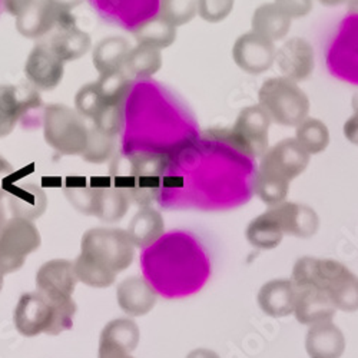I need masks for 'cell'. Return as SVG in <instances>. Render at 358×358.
Wrapping results in <instances>:
<instances>
[{"label":"cell","mask_w":358,"mask_h":358,"mask_svg":"<svg viewBox=\"0 0 358 358\" xmlns=\"http://www.w3.org/2000/svg\"><path fill=\"white\" fill-rule=\"evenodd\" d=\"M6 211L3 206V198H0V228H2L6 224Z\"/></svg>","instance_id":"40"},{"label":"cell","mask_w":358,"mask_h":358,"mask_svg":"<svg viewBox=\"0 0 358 358\" xmlns=\"http://www.w3.org/2000/svg\"><path fill=\"white\" fill-rule=\"evenodd\" d=\"M48 45L66 64L85 56L92 46V39L79 27H73L66 31H55Z\"/></svg>","instance_id":"20"},{"label":"cell","mask_w":358,"mask_h":358,"mask_svg":"<svg viewBox=\"0 0 358 358\" xmlns=\"http://www.w3.org/2000/svg\"><path fill=\"white\" fill-rule=\"evenodd\" d=\"M105 102L98 89L96 82L83 85L75 96V109L82 117L94 119L103 108Z\"/></svg>","instance_id":"32"},{"label":"cell","mask_w":358,"mask_h":358,"mask_svg":"<svg viewBox=\"0 0 358 358\" xmlns=\"http://www.w3.org/2000/svg\"><path fill=\"white\" fill-rule=\"evenodd\" d=\"M94 127L112 138L117 136L125 127L124 105H103L94 117Z\"/></svg>","instance_id":"31"},{"label":"cell","mask_w":358,"mask_h":358,"mask_svg":"<svg viewBox=\"0 0 358 358\" xmlns=\"http://www.w3.org/2000/svg\"><path fill=\"white\" fill-rule=\"evenodd\" d=\"M3 284H5V274H3L2 271H0V291H2Z\"/></svg>","instance_id":"41"},{"label":"cell","mask_w":358,"mask_h":358,"mask_svg":"<svg viewBox=\"0 0 358 358\" xmlns=\"http://www.w3.org/2000/svg\"><path fill=\"white\" fill-rule=\"evenodd\" d=\"M13 175V166L0 157V198H3L9 189V179Z\"/></svg>","instance_id":"37"},{"label":"cell","mask_w":358,"mask_h":358,"mask_svg":"<svg viewBox=\"0 0 358 358\" xmlns=\"http://www.w3.org/2000/svg\"><path fill=\"white\" fill-rule=\"evenodd\" d=\"M24 75L36 89L53 91L64 79L65 62L50 49L48 43H39L27 56Z\"/></svg>","instance_id":"9"},{"label":"cell","mask_w":358,"mask_h":358,"mask_svg":"<svg viewBox=\"0 0 358 358\" xmlns=\"http://www.w3.org/2000/svg\"><path fill=\"white\" fill-rule=\"evenodd\" d=\"M306 350L310 358H341L345 351V337L331 321L318 322L310 327Z\"/></svg>","instance_id":"15"},{"label":"cell","mask_w":358,"mask_h":358,"mask_svg":"<svg viewBox=\"0 0 358 358\" xmlns=\"http://www.w3.org/2000/svg\"><path fill=\"white\" fill-rule=\"evenodd\" d=\"M116 301L127 315L143 317L157 306L158 294L145 278L131 277L117 284Z\"/></svg>","instance_id":"11"},{"label":"cell","mask_w":358,"mask_h":358,"mask_svg":"<svg viewBox=\"0 0 358 358\" xmlns=\"http://www.w3.org/2000/svg\"><path fill=\"white\" fill-rule=\"evenodd\" d=\"M278 222L284 234L310 238L318 229V217L308 206L296 203H282L268 211Z\"/></svg>","instance_id":"16"},{"label":"cell","mask_w":358,"mask_h":358,"mask_svg":"<svg viewBox=\"0 0 358 358\" xmlns=\"http://www.w3.org/2000/svg\"><path fill=\"white\" fill-rule=\"evenodd\" d=\"M298 288L292 280H273L258 292V306L270 317L281 318L294 314Z\"/></svg>","instance_id":"14"},{"label":"cell","mask_w":358,"mask_h":358,"mask_svg":"<svg viewBox=\"0 0 358 358\" xmlns=\"http://www.w3.org/2000/svg\"><path fill=\"white\" fill-rule=\"evenodd\" d=\"M46 2L56 10H72L82 5L85 0H46Z\"/></svg>","instance_id":"38"},{"label":"cell","mask_w":358,"mask_h":358,"mask_svg":"<svg viewBox=\"0 0 358 358\" xmlns=\"http://www.w3.org/2000/svg\"><path fill=\"white\" fill-rule=\"evenodd\" d=\"M166 159L157 154H139L129 158H116L112 165L115 187L127 192L131 202L151 206L157 199Z\"/></svg>","instance_id":"2"},{"label":"cell","mask_w":358,"mask_h":358,"mask_svg":"<svg viewBox=\"0 0 358 358\" xmlns=\"http://www.w3.org/2000/svg\"><path fill=\"white\" fill-rule=\"evenodd\" d=\"M42 236L34 221L13 217L0 228V271H19L26 258L41 248Z\"/></svg>","instance_id":"5"},{"label":"cell","mask_w":358,"mask_h":358,"mask_svg":"<svg viewBox=\"0 0 358 358\" xmlns=\"http://www.w3.org/2000/svg\"><path fill=\"white\" fill-rule=\"evenodd\" d=\"M2 2L3 9L12 15V16H19L20 13H23L27 8H31L36 0H0Z\"/></svg>","instance_id":"36"},{"label":"cell","mask_w":358,"mask_h":358,"mask_svg":"<svg viewBox=\"0 0 358 358\" xmlns=\"http://www.w3.org/2000/svg\"><path fill=\"white\" fill-rule=\"evenodd\" d=\"M55 304L41 291L23 294L13 313V322L16 331L27 338L41 334L50 336L55 324Z\"/></svg>","instance_id":"7"},{"label":"cell","mask_w":358,"mask_h":358,"mask_svg":"<svg viewBox=\"0 0 358 358\" xmlns=\"http://www.w3.org/2000/svg\"><path fill=\"white\" fill-rule=\"evenodd\" d=\"M98 358H134V357L131 355V352H128L124 348H119L116 345L99 341Z\"/></svg>","instance_id":"35"},{"label":"cell","mask_w":358,"mask_h":358,"mask_svg":"<svg viewBox=\"0 0 358 358\" xmlns=\"http://www.w3.org/2000/svg\"><path fill=\"white\" fill-rule=\"evenodd\" d=\"M284 232L270 213L255 218L247 228L248 243L259 250H273L282 241Z\"/></svg>","instance_id":"26"},{"label":"cell","mask_w":358,"mask_h":358,"mask_svg":"<svg viewBox=\"0 0 358 358\" xmlns=\"http://www.w3.org/2000/svg\"><path fill=\"white\" fill-rule=\"evenodd\" d=\"M79 282L73 262L69 259L56 258L45 264L36 273L38 291L45 294L52 300L71 298Z\"/></svg>","instance_id":"10"},{"label":"cell","mask_w":358,"mask_h":358,"mask_svg":"<svg viewBox=\"0 0 358 358\" xmlns=\"http://www.w3.org/2000/svg\"><path fill=\"white\" fill-rule=\"evenodd\" d=\"M41 106L36 87L0 85V138L10 135L26 112Z\"/></svg>","instance_id":"8"},{"label":"cell","mask_w":358,"mask_h":358,"mask_svg":"<svg viewBox=\"0 0 358 358\" xmlns=\"http://www.w3.org/2000/svg\"><path fill=\"white\" fill-rule=\"evenodd\" d=\"M134 35L139 45H146L162 50L175 42L176 27L158 15L142 22L134 31Z\"/></svg>","instance_id":"24"},{"label":"cell","mask_w":358,"mask_h":358,"mask_svg":"<svg viewBox=\"0 0 358 358\" xmlns=\"http://www.w3.org/2000/svg\"><path fill=\"white\" fill-rule=\"evenodd\" d=\"M56 26V9L46 0H36L16 17L17 32L27 39H38L52 32Z\"/></svg>","instance_id":"18"},{"label":"cell","mask_w":358,"mask_h":358,"mask_svg":"<svg viewBox=\"0 0 358 358\" xmlns=\"http://www.w3.org/2000/svg\"><path fill=\"white\" fill-rule=\"evenodd\" d=\"M65 195L76 211L85 215L95 217L98 187H76L71 185L65 188Z\"/></svg>","instance_id":"33"},{"label":"cell","mask_w":358,"mask_h":358,"mask_svg":"<svg viewBox=\"0 0 358 358\" xmlns=\"http://www.w3.org/2000/svg\"><path fill=\"white\" fill-rule=\"evenodd\" d=\"M75 273L79 282L92 287V288H106L115 282L116 274H112L103 268L95 265L92 261H89L86 257L79 254L73 261Z\"/></svg>","instance_id":"29"},{"label":"cell","mask_w":358,"mask_h":358,"mask_svg":"<svg viewBox=\"0 0 358 358\" xmlns=\"http://www.w3.org/2000/svg\"><path fill=\"white\" fill-rule=\"evenodd\" d=\"M296 288L298 292L294 315L298 322L314 325L318 322L331 321L334 318L337 307L327 292L313 285H303Z\"/></svg>","instance_id":"13"},{"label":"cell","mask_w":358,"mask_h":358,"mask_svg":"<svg viewBox=\"0 0 358 358\" xmlns=\"http://www.w3.org/2000/svg\"><path fill=\"white\" fill-rule=\"evenodd\" d=\"M141 331L138 324L131 318H116L109 321L101 331L99 341L134 352L139 344Z\"/></svg>","instance_id":"25"},{"label":"cell","mask_w":358,"mask_h":358,"mask_svg":"<svg viewBox=\"0 0 358 358\" xmlns=\"http://www.w3.org/2000/svg\"><path fill=\"white\" fill-rule=\"evenodd\" d=\"M292 281L296 287L313 285L322 289L337 310H358V277L338 261L303 257L294 265Z\"/></svg>","instance_id":"1"},{"label":"cell","mask_w":358,"mask_h":358,"mask_svg":"<svg viewBox=\"0 0 358 358\" xmlns=\"http://www.w3.org/2000/svg\"><path fill=\"white\" fill-rule=\"evenodd\" d=\"M131 205V199L125 191L117 187H98L95 217L105 222L121 221Z\"/></svg>","instance_id":"23"},{"label":"cell","mask_w":358,"mask_h":358,"mask_svg":"<svg viewBox=\"0 0 358 358\" xmlns=\"http://www.w3.org/2000/svg\"><path fill=\"white\" fill-rule=\"evenodd\" d=\"M325 64L333 76L358 86V13L347 15L340 22L328 43Z\"/></svg>","instance_id":"6"},{"label":"cell","mask_w":358,"mask_h":358,"mask_svg":"<svg viewBox=\"0 0 358 358\" xmlns=\"http://www.w3.org/2000/svg\"><path fill=\"white\" fill-rule=\"evenodd\" d=\"M115 152V138L105 135L95 127L89 128V138L83 154L80 155L83 161L89 164H105L112 158Z\"/></svg>","instance_id":"28"},{"label":"cell","mask_w":358,"mask_h":358,"mask_svg":"<svg viewBox=\"0 0 358 358\" xmlns=\"http://www.w3.org/2000/svg\"><path fill=\"white\" fill-rule=\"evenodd\" d=\"M96 85L105 105H124L131 92L132 79L124 69H119L99 75Z\"/></svg>","instance_id":"27"},{"label":"cell","mask_w":358,"mask_h":358,"mask_svg":"<svg viewBox=\"0 0 358 358\" xmlns=\"http://www.w3.org/2000/svg\"><path fill=\"white\" fill-rule=\"evenodd\" d=\"M308 155L303 146L294 142H284L268 154L259 168L261 173L291 181L307 166Z\"/></svg>","instance_id":"12"},{"label":"cell","mask_w":358,"mask_h":358,"mask_svg":"<svg viewBox=\"0 0 358 358\" xmlns=\"http://www.w3.org/2000/svg\"><path fill=\"white\" fill-rule=\"evenodd\" d=\"M135 248L128 231L121 228H91L80 240V254L112 274L129 268Z\"/></svg>","instance_id":"3"},{"label":"cell","mask_w":358,"mask_h":358,"mask_svg":"<svg viewBox=\"0 0 358 358\" xmlns=\"http://www.w3.org/2000/svg\"><path fill=\"white\" fill-rule=\"evenodd\" d=\"M9 206L13 217L34 221L46 211L48 198L42 188L27 184L12 189L9 195Z\"/></svg>","instance_id":"19"},{"label":"cell","mask_w":358,"mask_h":358,"mask_svg":"<svg viewBox=\"0 0 358 358\" xmlns=\"http://www.w3.org/2000/svg\"><path fill=\"white\" fill-rule=\"evenodd\" d=\"M198 12V0H159L158 15L175 27L189 23Z\"/></svg>","instance_id":"30"},{"label":"cell","mask_w":358,"mask_h":358,"mask_svg":"<svg viewBox=\"0 0 358 358\" xmlns=\"http://www.w3.org/2000/svg\"><path fill=\"white\" fill-rule=\"evenodd\" d=\"M162 68V55L159 49L139 45L129 50L124 71L131 79H149Z\"/></svg>","instance_id":"22"},{"label":"cell","mask_w":358,"mask_h":358,"mask_svg":"<svg viewBox=\"0 0 358 358\" xmlns=\"http://www.w3.org/2000/svg\"><path fill=\"white\" fill-rule=\"evenodd\" d=\"M232 2L234 0H198V13L208 22H218L229 13Z\"/></svg>","instance_id":"34"},{"label":"cell","mask_w":358,"mask_h":358,"mask_svg":"<svg viewBox=\"0 0 358 358\" xmlns=\"http://www.w3.org/2000/svg\"><path fill=\"white\" fill-rule=\"evenodd\" d=\"M127 231L136 248H148L165 234L164 217L152 206H142L134 215Z\"/></svg>","instance_id":"17"},{"label":"cell","mask_w":358,"mask_h":358,"mask_svg":"<svg viewBox=\"0 0 358 358\" xmlns=\"http://www.w3.org/2000/svg\"><path fill=\"white\" fill-rule=\"evenodd\" d=\"M185 358H221V357L213 350L196 348V350H192Z\"/></svg>","instance_id":"39"},{"label":"cell","mask_w":358,"mask_h":358,"mask_svg":"<svg viewBox=\"0 0 358 358\" xmlns=\"http://www.w3.org/2000/svg\"><path fill=\"white\" fill-rule=\"evenodd\" d=\"M43 136L61 155L80 157L87 143L89 128L76 109L53 103L46 106L43 113Z\"/></svg>","instance_id":"4"},{"label":"cell","mask_w":358,"mask_h":358,"mask_svg":"<svg viewBox=\"0 0 358 358\" xmlns=\"http://www.w3.org/2000/svg\"><path fill=\"white\" fill-rule=\"evenodd\" d=\"M129 50L128 41L122 36H109L102 39L96 45L92 56L94 65L99 75L124 69Z\"/></svg>","instance_id":"21"}]
</instances>
